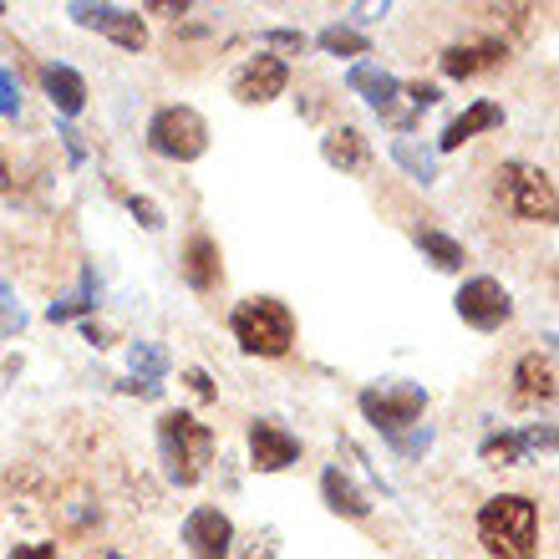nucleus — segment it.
Wrapping results in <instances>:
<instances>
[{
	"label": "nucleus",
	"mask_w": 559,
	"mask_h": 559,
	"mask_svg": "<svg viewBox=\"0 0 559 559\" xmlns=\"http://www.w3.org/2000/svg\"><path fill=\"white\" fill-rule=\"evenodd\" d=\"M478 539L493 559H539V509L524 493H499L478 509Z\"/></svg>",
	"instance_id": "1"
},
{
	"label": "nucleus",
	"mask_w": 559,
	"mask_h": 559,
	"mask_svg": "<svg viewBox=\"0 0 559 559\" xmlns=\"http://www.w3.org/2000/svg\"><path fill=\"white\" fill-rule=\"evenodd\" d=\"M158 453L178 488L199 484L209 468V457H214V427H204L193 413H163L158 417Z\"/></svg>",
	"instance_id": "2"
},
{
	"label": "nucleus",
	"mask_w": 559,
	"mask_h": 559,
	"mask_svg": "<svg viewBox=\"0 0 559 559\" xmlns=\"http://www.w3.org/2000/svg\"><path fill=\"white\" fill-rule=\"evenodd\" d=\"M229 331L245 356H285L295 346V316L275 295H250L245 306H235Z\"/></svg>",
	"instance_id": "3"
},
{
	"label": "nucleus",
	"mask_w": 559,
	"mask_h": 559,
	"mask_svg": "<svg viewBox=\"0 0 559 559\" xmlns=\"http://www.w3.org/2000/svg\"><path fill=\"white\" fill-rule=\"evenodd\" d=\"M493 193H499V204L524 224H555V214H559L555 178H549L545 168H534V163H503Z\"/></svg>",
	"instance_id": "4"
},
{
	"label": "nucleus",
	"mask_w": 559,
	"mask_h": 559,
	"mask_svg": "<svg viewBox=\"0 0 559 559\" xmlns=\"http://www.w3.org/2000/svg\"><path fill=\"white\" fill-rule=\"evenodd\" d=\"M361 413H367V423L377 427L386 442H392V438H402V432L423 427L427 392H423L417 382H382V386H367V392H361Z\"/></svg>",
	"instance_id": "5"
},
{
	"label": "nucleus",
	"mask_w": 559,
	"mask_h": 559,
	"mask_svg": "<svg viewBox=\"0 0 559 559\" xmlns=\"http://www.w3.org/2000/svg\"><path fill=\"white\" fill-rule=\"evenodd\" d=\"M147 147H153L158 158H174V163L204 158L209 122L199 118L193 107H163V112H153V122H147Z\"/></svg>",
	"instance_id": "6"
},
{
	"label": "nucleus",
	"mask_w": 559,
	"mask_h": 559,
	"mask_svg": "<svg viewBox=\"0 0 559 559\" xmlns=\"http://www.w3.org/2000/svg\"><path fill=\"white\" fill-rule=\"evenodd\" d=\"M457 316L473 325V331H499L509 316H514V300H509V290H503L493 275H473L463 280V290L453 295Z\"/></svg>",
	"instance_id": "7"
},
{
	"label": "nucleus",
	"mask_w": 559,
	"mask_h": 559,
	"mask_svg": "<svg viewBox=\"0 0 559 559\" xmlns=\"http://www.w3.org/2000/svg\"><path fill=\"white\" fill-rule=\"evenodd\" d=\"M67 15H72L76 26L103 31L107 41H118L122 51H143L147 46V26H143V15L138 11H122V5H82V0H76Z\"/></svg>",
	"instance_id": "8"
},
{
	"label": "nucleus",
	"mask_w": 559,
	"mask_h": 559,
	"mask_svg": "<svg viewBox=\"0 0 559 559\" xmlns=\"http://www.w3.org/2000/svg\"><path fill=\"white\" fill-rule=\"evenodd\" d=\"M183 545H189L193 559H229V545H235V524L219 509H193L183 519Z\"/></svg>",
	"instance_id": "9"
},
{
	"label": "nucleus",
	"mask_w": 559,
	"mask_h": 559,
	"mask_svg": "<svg viewBox=\"0 0 559 559\" xmlns=\"http://www.w3.org/2000/svg\"><path fill=\"white\" fill-rule=\"evenodd\" d=\"M285 82H290V67L280 57H254L245 72L235 76V97L239 103H250V107H260V103H275L280 92H285Z\"/></svg>",
	"instance_id": "10"
},
{
	"label": "nucleus",
	"mask_w": 559,
	"mask_h": 559,
	"mask_svg": "<svg viewBox=\"0 0 559 559\" xmlns=\"http://www.w3.org/2000/svg\"><path fill=\"white\" fill-rule=\"evenodd\" d=\"M300 457V442L280 423H250V463L260 473H285Z\"/></svg>",
	"instance_id": "11"
},
{
	"label": "nucleus",
	"mask_w": 559,
	"mask_h": 559,
	"mask_svg": "<svg viewBox=\"0 0 559 559\" xmlns=\"http://www.w3.org/2000/svg\"><path fill=\"white\" fill-rule=\"evenodd\" d=\"M555 402V361L545 352L519 356L514 367V407H549Z\"/></svg>",
	"instance_id": "12"
},
{
	"label": "nucleus",
	"mask_w": 559,
	"mask_h": 559,
	"mask_svg": "<svg viewBox=\"0 0 559 559\" xmlns=\"http://www.w3.org/2000/svg\"><path fill=\"white\" fill-rule=\"evenodd\" d=\"M503 57H509V46H503L499 36H484V41H468V46H448L438 61H442V76L468 82V76L488 72V67H499Z\"/></svg>",
	"instance_id": "13"
},
{
	"label": "nucleus",
	"mask_w": 559,
	"mask_h": 559,
	"mask_svg": "<svg viewBox=\"0 0 559 559\" xmlns=\"http://www.w3.org/2000/svg\"><path fill=\"white\" fill-rule=\"evenodd\" d=\"M346 87L356 92V97H367L377 112H397V97H402V82L392 72H382V67H371V61H356L352 72H346Z\"/></svg>",
	"instance_id": "14"
},
{
	"label": "nucleus",
	"mask_w": 559,
	"mask_h": 559,
	"mask_svg": "<svg viewBox=\"0 0 559 559\" xmlns=\"http://www.w3.org/2000/svg\"><path fill=\"white\" fill-rule=\"evenodd\" d=\"M321 158L331 163V168H341V174H367L371 168V143L356 128H331V133L321 138Z\"/></svg>",
	"instance_id": "15"
},
{
	"label": "nucleus",
	"mask_w": 559,
	"mask_h": 559,
	"mask_svg": "<svg viewBox=\"0 0 559 559\" xmlns=\"http://www.w3.org/2000/svg\"><path fill=\"white\" fill-rule=\"evenodd\" d=\"M41 87H46V97L57 103L61 118H76V112L87 107V82H82V72H72L67 61H51V67H41Z\"/></svg>",
	"instance_id": "16"
},
{
	"label": "nucleus",
	"mask_w": 559,
	"mask_h": 559,
	"mask_svg": "<svg viewBox=\"0 0 559 559\" xmlns=\"http://www.w3.org/2000/svg\"><path fill=\"white\" fill-rule=\"evenodd\" d=\"M224 265H219V245L209 235H193L189 245H183V280H189L199 295H209L214 285H219Z\"/></svg>",
	"instance_id": "17"
},
{
	"label": "nucleus",
	"mask_w": 559,
	"mask_h": 559,
	"mask_svg": "<svg viewBox=\"0 0 559 559\" xmlns=\"http://www.w3.org/2000/svg\"><path fill=\"white\" fill-rule=\"evenodd\" d=\"M488 128H503V107H499V103H473L468 112H457V118L442 128L438 147H442V153H453V147H463L468 138L488 133Z\"/></svg>",
	"instance_id": "18"
},
{
	"label": "nucleus",
	"mask_w": 559,
	"mask_h": 559,
	"mask_svg": "<svg viewBox=\"0 0 559 559\" xmlns=\"http://www.w3.org/2000/svg\"><path fill=\"white\" fill-rule=\"evenodd\" d=\"M321 493H325V503H331L336 514H346V519H367L371 514V499L341 468H325L321 473Z\"/></svg>",
	"instance_id": "19"
},
{
	"label": "nucleus",
	"mask_w": 559,
	"mask_h": 559,
	"mask_svg": "<svg viewBox=\"0 0 559 559\" xmlns=\"http://www.w3.org/2000/svg\"><path fill=\"white\" fill-rule=\"evenodd\" d=\"M417 250H423L438 270H463V260H468L463 245H457L453 235H442V229H417Z\"/></svg>",
	"instance_id": "20"
},
{
	"label": "nucleus",
	"mask_w": 559,
	"mask_h": 559,
	"mask_svg": "<svg viewBox=\"0 0 559 559\" xmlns=\"http://www.w3.org/2000/svg\"><path fill=\"white\" fill-rule=\"evenodd\" d=\"M524 453H530V442H524V432H488V438L478 442V457H484V463H493V468L524 463Z\"/></svg>",
	"instance_id": "21"
},
{
	"label": "nucleus",
	"mask_w": 559,
	"mask_h": 559,
	"mask_svg": "<svg viewBox=\"0 0 559 559\" xmlns=\"http://www.w3.org/2000/svg\"><path fill=\"white\" fill-rule=\"evenodd\" d=\"M392 163H397V168H407L417 183H432V178H438V158H432L427 147L407 143V138H397V143H392Z\"/></svg>",
	"instance_id": "22"
},
{
	"label": "nucleus",
	"mask_w": 559,
	"mask_h": 559,
	"mask_svg": "<svg viewBox=\"0 0 559 559\" xmlns=\"http://www.w3.org/2000/svg\"><path fill=\"white\" fill-rule=\"evenodd\" d=\"M316 46L331 51V57H371V41L352 26H325L321 36H316Z\"/></svg>",
	"instance_id": "23"
},
{
	"label": "nucleus",
	"mask_w": 559,
	"mask_h": 559,
	"mask_svg": "<svg viewBox=\"0 0 559 559\" xmlns=\"http://www.w3.org/2000/svg\"><path fill=\"white\" fill-rule=\"evenodd\" d=\"M128 367H133V377L143 386H158L163 371H168V356L158 352V346H147V341H133V352H128Z\"/></svg>",
	"instance_id": "24"
},
{
	"label": "nucleus",
	"mask_w": 559,
	"mask_h": 559,
	"mask_svg": "<svg viewBox=\"0 0 559 559\" xmlns=\"http://www.w3.org/2000/svg\"><path fill=\"white\" fill-rule=\"evenodd\" d=\"M92 306H97V275H92V265H87V270H82L76 295H67V300H57V306H51V321H76V316H87Z\"/></svg>",
	"instance_id": "25"
},
{
	"label": "nucleus",
	"mask_w": 559,
	"mask_h": 559,
	"mask_svg": "<svg viewBox=\"0 0 559 559\" xmlns=\"http://www.w3.org/2000/svg\"><path fill=\"white\" fill-rule=\"evenodd\" d=\"M57 509H61V530H67V534H87L92 524H103V509H97V503H87L82 493H72V499L57 503Z\"/></svg>",
	"instance_id": "26"
},
{
	"label": "nucleus",
	"mask_w": 559,
	"mask_h": 559,
	"mask_svg": "<svg viewBox=\"0 0 559 559\" xmlns=\"http://www.w3.org/2000/svg\"><path fill=\"white\" fill-rule=\"evenodd\" d=\"M26 306H21V300H15L11 295V285H5V280H0V336H21V331H26Z\"/></svg>",
	"instance_id": "27"
},
{
	"label": "nucleus",
	"mask_w": 559,
	"mask_h": 559,
	"mask_svg": "<svg viewBox=\"0 0 559 559\" xmlns=\"http://www.w3.org/2000/svg\"><path fill=\"white\" fill-rule=\"evenodd\" d=\"M392 448H397L402 457H417L432 448V427H413V432H402V438H392Z\"/></svg>",
	"instance_id": "28"
},
{
	"label": "nucleus",
	"mask_w": 559,
	"mask_h": 559,
	"mask_svg": "<svg viewBox=\"0 0 559 559\" xmlns=\"http://www.w3.org/2000/svg\"><path fill=\"white\" fill-rule=\"evenodd\" d=\"M407 103H413V118H423L427 107H438V87H432V82H407Z\"/></svg>",
	"instance_id": "29"
},
{
	"label": "nucleus",
	"mask_w": 559,
	"mask_h": 559,
	"mask_svg": "<svg viewBox=\"0 0 559 559\" xmlns=\"http://www.w3.org/2000/svg\"><path fill=\"white\" fill-rule=\"evenodd\" d=\"M260 41H265V46H280V51H295V57H300V51L310 46V36H306V31H265Z\"/></svg>",
	"instance_id": "30"
},
{
	"label": "nucleus",
	"mask_w": 559,
	"mask_h": 559,
	"mask_svg": "<svg viewBox=\"0 0 559 559\" xmlns=\"http://www.w3.org/2000/svg\"><path fill=\"white\" fill-rule=\"evenodd\" d=\"M15 107H21V82L15 72H0V118H15Z\"/></svg>",
	"instance_id": "31"
},
{
	"label": "nucleus",
	"mask_w": 559,
	"mask_h": 559,
	"mask_svg": "<svg viewBox=\"0 0 559 559\" xmlns=\"http://www.w3.org/2000/svg\"><path fill=\"white\" fill-rule=\"evenodd\" d=\"M128 209H133V219L143 224V229H163V209L153 204V199H133Z\"/></svg>",
	"instance_id": "32"
},
{
	"label": "nucleus",
	"mask_w": 559,
	"mask_h": 559,
	"mask_svg": "<svg viewBox=\"0 0 559 559\" xmlns=\"http://www.w3.org/2000/svg\"><path fill=\"white\" fill-rule=\"evenodd\" d=\"M183 382H189V392H193L199 402H214V382H209V371L189 367V371H183Z\"/></svg>",
	"instance_id": "33"
},
{
	"label": "nucleus",
	"mask_w": 559,
	"mask_h": 559,
	"mask_svg": "<svg viewBox=\"0 0 559 559\" xmlns=\"http://www.w3.org/2000/svg\"><path fill=\"white\" fill-rule=\"evenodd\" d=\"M5 559H57V545H15Z\"/></svg>",
	"instance_id": "34"
},
{
	"label": "nucleus",
	"mask_w": 559,
	"mask_h": 559,
	"mask_svg": "<svg viewBox=\"0 0 559 559\" xmlns=\"http://www.w3.org/2000/svg\"><path fill=\"white\" fill-rule=\"evenodd\" d=\"M147 11H153V15H183V11H189V5H183V0H178V5H168V0H153Z\"/></svg>",
	"instance_id": "35"
},
{
	"label": "nucleus",
	"mask_w": 559,
	"mask_h": 559,
	"mask_svg": "<svg viewBox=\"0 0 559 559\" xmlns=\"http://www.w3.org/2000/svg\"><path fill=\"white\" fill-rule=\"evenodd\" d=\"M377 15H386V5H356V21H377Z\"/></svg>",
	"instance_id": "36"
},
{
	"label": "nucleus",
	"mask_w": 559,
	"mask_h": 559,
	"mask_svg": "<svg viewBox=\"0 0 559 559\" xmlns=\"http://www.w3.org/2000/svg\"><path fill=\"white\" fill-rule=\"evenodd\" d=\"M103 559H128V555H118V549H107V555Z\"/></svg>",
	"instance_id": "37"
},
{
	"label": "nucleus",
	"mask_w": 559,
	"mask_h": 559,
	"mask_svg": "<svg viewBox=\"0 0 559 559\" xmlns=\"http://www.w3.org/2000/svg\"><path fill=\"white\" fill-rule=\"evenodd\" d=\"M0 189H5V163H0Z\"/></svg>",
	"instance_id": "38"
}]
</instances>
